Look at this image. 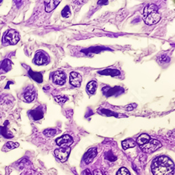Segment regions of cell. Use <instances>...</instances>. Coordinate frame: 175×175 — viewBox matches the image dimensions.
<instances>
[{
  "instance_id": "1",
  "label": "cell",
  "mask_w": 175,
  "mask_h": 175,
  "mask_svg": "<svg viewBox=\"0 0 175 175\" xmlns=\"http://www.w3.org/2000/svg\"><path fill=\"white\" fill-rule=\"evenodd\" d=\"M151 170L154 175H173L174 162L167 156H159L153 160Z\"/></svg>"
},
{
  "instance_id": "2",
  "label": "cell",
  "mask_w": 175,
  "mask_h": 175,
  "mask_svg": "<svg viewBox=\"0 0 175 175\" xmlns=\"http://www.w3.org/2000/svg\"><path fill=\"white\" fill-rule=\"evenodd\" d=\"M160 18L161 16L158 13V8L153 4H148L144 9L142 19L148 25H153L156 24L159 22Z\"/></svg>"
},
{
  "instance_id": "3",
  "label": "cell",
  "mask_w": 175,
  "mask_h": 175,
  "mask_svg": "<svg viewBox=\"0 0 175 175\" xmlns=\"http://www.w3.org/2000/svg\"><path fill=\"white\" fill-rule=\"evenodd\" d=\"M20 40L19 33L15 30H8L3 37V43H9L11 45H15Z\"/></svg>"
},
{
  "instance_id": "4",
  "label": "cell",
  "mask_w": 175,
  "mask_h": 175,
  "mask_svg": "<svg viewBox=\"0 0 175 175\" xmlns=\"http://www.w3.org/2000/svg\"><path fill=\"white\" fill-rule=\"evenodd\" d=\"M162 147V144L156 139H150V140L147 144L141 146V149L144 152L148 153H153L156 150L160 149Z\"/></svg>"
},
{
  "instance_id": "5",
  "label": "cell",
  "mask_w": 175,
  "mask_h": 175,
  "mask_svg": "<svg viewBox=\"0 0 175 175\" xmlns=\"http://www.w3.org/2000/svg\"><path fill=\"white\" fill-rule=\"evenodd\" d=\"M71 151L70 147L66 148H60L58 149L55 151V155L60 161L64 162L67 160L68 156L70 155Z\"/></svg>"
},
{
  "instance_id": "6",
  "label": "cell",
  "mask_w": 175,
  "mask_h": 175,
  "mask_svg": "<svg viewBox=\"0 0 175 175\" xmlns=\"http://www.w3.org/2000/svg\"><path fill=\"white\" fill-rule=\"evenodd\" d=\"M56 143L61 148L70 147L73 143L72 137L68 135H64L61 137H59L56 139Z\"/></svg>"
},
{
  "instance_id": "7",
  "label": "cell",
  "mask_w": 175,
  "mask_h": 175,
  "mask_svg": "<svg viewBox=\"0 0 175 175\" xmlns=\"http://www.w3.org/2000/svg\"><path fill=\"white\" fill-rule=\"evenodd\" d=\"M102 92L106 96L111 97L114 95H118L123 92V88L120 86H115L114 88L105 87L102 88Z\"/></svg>"
},
{
  "instance_id": "8",
  "label": "cell",
  "mask_w": 175,
  "mask_h": 175,
  "mask_svg": "<svg viewBox=\"0 0 175 175\" xmlns=\"http://www.w3.org/2000/svg\"><path fill=\"white\" fill-rule=\"evenodd\" d=\"M67 81V75L63 72L57 71L53 75V81L55 84L62 85Z\"/></svg>"
},
{
  "instance_id": "9",
  "label": "cell",
  "mask_w": 175,
  "mask_h": 175,
  "mask_svg": "<svg viewBox=\"0 0 175 175\" xmlns=\"http://www.w3.org/2000/svg\"><path fill=\"white\" fill-rule=\"evenodd\" d=\"M70 84L73 85L74 87L79 88L81 86V81H82V77H81V74H79L76 72H71L70 76Z\"/></svg>"
},
{
  "instance_id": "10",
  "label": "cell",
  "mask_w": 175,
  "mask_h": 175,
  "mask_svg": "<svg viewBox=\"0 0 175 175\" xmlns=\"http://www.w3.org/2000/svg\"><path fill=\"white\" fill-rule=\"evenodd\" d=\"M34 61L36 64L42 65V64L47 63L48 61H49V58H48L47 55L43 52L39 51L35 55Z\"/></svg>"
},
{
  "instance_id": "11",
  "label": "cell",
  "mask_w": 175,
  "mask_h": 175,
  "mask_svg": "<svg viewBox=\"0 0 175 175\" xmlns=\"http://www.w3.org/2000/svg\"><path fill=\"white\" fill-rule=\"evenodd\" d=\"M37 93L34 88L28 87L24 93V98L28 102H32L36 98Z\"/></svg>"
},
{
  "instance_id": "12",
  "label": "cell",
  "mask_w": 175,
  "mask_h": 175,
  "mask_svg": "<svg viewBox=\"0 0 175 175\" xmlns=\"http://www.w3.org/2000/svg\"><path fill=\"white\" fill-rule=\"evenodd\" d=\"M97 153L96 148H91L85 153L83 156V160L86 164L90 163L93 161V159L96 157Z\"/></svg>"
},
{
  "instance_id": "13",
  "label": "cell",
  "mask_w": 175,
  "mask_h": 175,
  "mask_svg": "<svg viewBox=\"0 0 175 175\" xmlns=\"http://www.w3.org/2000/svg\"><path fill=\"white\" fill-rule=\"evenodd\" d=\"M60 3V1H55V0H50V1H45V10L47 13H50L53 11L58 5Z\"/></svg>"
},
{
  "instance_id": "14",
  "label": "cell",
  "mask_w": 175,
  "mask_h": 175,
  "mask_svg": "<svg viewBox=\"0 0 175 175\" xmlns=\"http://www.w3.org/2000/svg\"><path fill=\"white\" fill-rule=\"evenodd\" d=\"M12 63L11 61L9 59H5L0 64V74L6 73L11 69Z\"/></svg>"
},
{
  "instance_id": "15",
  "label": "cell",
  "mask_w": 175,
  "mask_h": 175,
  "mask_svg": "<svg viewBox=\"0 0 175 175\" xmlns=\"http://www.w3.org/2000/svg\"><path fill=\"white\" fill-rule=\"evenodd\" d=\"M28 74L29 75H30V76L31 77V78H32L33 80L37 81V82H38V83L43 82V76L40 72H33L32 70H29Z\"/></svg>"
},
{
  "instance_id": "16",
  "label": "cell",
  "mask_w": 175,
  "mask_h": 175,
  "mask_svg": "<svg viewBox=\"0 0 175 175\" xmlns=\"http://www.w3.org/2000/svg\"><path fill=\"white\" fill-rule=\"evenodd\" d=\"M99 74L101 75H107V76H118V75H120V72L117 70H114V69H107V70L99 72Z\"/></svg>"
},
{
  "instance_id": "17",
  "label": "cell",
  "mask_w": 175,
  "mask_h": 175,
  "mask_svg": "<svg viewBox=\"0 0 175 175\" xmlns=\"http://www.w3.org/2000/svg\"><path fill=\"white\" fill-rule=\"evenodd\" d=\"M30 115L32 116V117L34 120H39L43 118V113L41 109H35L34 110H32L30 111Z\"/></svg>"
},
{
  "instance_id": "18",
  "label": "cell",
  "mask_w": 175,
  "mask_h": 175,
  "mask_svg": "<svg viewBox=\"0 0 175 175\" xmlns=\"http://www.w3.org/2000/svg\"><path fill=\"white\" fill-rule=\"evenodd\" d=\"M135 146H136V143L132 139H128L122 141V147L125 150L130 149V148H133Z\"/></svg>"
},
{
  "instance_id": "19",
  "label": "cell",
  "mask_w": 175,
  "mask_h": 175,
  "mask_svg": "<svg viewBox=\"0 0 175 175\" xmlns=\"http://www.w3.org/2000/svg\"><path fill=\"white\" fill-rule=\"evenodd\" d=\"M7 123L8 121H7V124L5 126L0 127V134L2 135L3 137H4L5 138H12L13 137V135L8 131Z\"/></svg>"
},
{
  "instance_id": "20",
  "label": "cell",
  "mask_w": 175,
  "mask_h": 175,
  "mask_svg": "<svg viewBox=\"0 0 175 175\" xmlns=\"http://www.w3.org/2000/svg\"><path fill=\"white\" fill-rule=\"evenodd\" d=\"M150 139L151 138H150L149 135H148L147 134H142L137 138V143L141 147V146L147 144L150 140Z\"/></svg>"
},
{
  "instance_id": "21",
  "label": "cell",
  "mask_w": 175,
  "mask_h": 175,
  "mask_svg": "<svg viewBox=\"0 0 175 175\" xmlns=\"http://www.w3.org/2000/svg\"><path fill=\"white\" fill-rule=\"evenodd\" d=\"M97 87V83L96 81H91L88 83L87 90L89 93H90V94H94V93H95V91H96Z\"/></svg>"
},
{
  "instance_id": "22",
  "label": "cell",
  "mask_w": 175,
  "mask_h": 175,
  "mask_svg": "<svg viewBox=\"0 0 175 175\" xmlns=\"http://www.w3.org/2000/svg\"><path fill=\"white\" fill-rule=\"evenodd\" d=\"M18 147H19V144L17 142H13V141H8L5 145V147L7 148L8 150L14 149H16V148H18Z\"/></svg>"
},
{
  "instance_id": "23",
  "label": "cell",
  "mask_w": 175,
  "mask_h": 175,
  "mask_svg": "<svg viewBox=\"0 0 175 175\" xmlns=\"http://www.w3.org/2000/svg\"><path fill=\"white\" fill-rule=\"evenodd\" d=\"M62 16L64 18H69L70 16H71V10L69 6H66V7L62 9Z\"/></svg>"
},
{
  "instance_id": "24",
  "label": "cell",
  "mask_w": 175,
  "mask_h": 175,
  "mask_svg": "<svg viewBox=\"0 0 175 175\" xmlns=\"http://www.w3.org/2000/svg\"><path fill=\"white\" fill-rule=\"evenodd\" d=\"M43 134L46 137H52L56 134V130L55 129H46L43 131Z\"/></svg>"
},
{
  "instance_id": "25",
  "label": "cell",
  "mask_w": 175,
  "mask_h": 175,
  "mask_svg": "<svg viewBox=\"0 0 175 175\" xmlns=\"http://www.w3.org/2000/svg\"><path fill=\"white\" fill-rule=\"evenodd\" d=\"M106 159L110 160V161H114V160H116L117 159V158L114 155L113 153H112L111 151H109L107 152V153H106Z\"/></svg>"
},
{
  "instance_id": "26",
  "label": "cell",
  "mask_w": 175,
  "mask_h": 175,
  "mask_svg": "<svg viewBox=\"0 0 175 175\" xmlns=\"http://www.w3.org/2000/svg\"><path fill=\"white\" fill-rule=\"evenodd\" d=\"M67 99V97H66L65 96H62V95H59V96L55 97V100L59 103H64Z\"/></svg>"
},
{
  "instance_id": "27",
  "label": "cell",
  "mask_w": 175,
  "mask_h": 175,
  "mask_svg": "<svg viewBox=\"0 0 175 175\" xmlns=\"http://www.w3.org/2000/svg\"><path fill=\"white\" fill-rule=\"evenodd\" d=\"M101 111H102V113L105 114V115H107L108 116H118L117 114L114 113V112L108 109H102Z\"/></svg>"
},
{
  "instance_id": "28",
  "label": "cell",
  "mask_w": 175,
  "mask_h": 175,
  "mask_svg": "<svg viewBox=\"0 0 175 175\" xmlns=\"http://www.w3.org/2000/svg\"><path fill=\"white\" fill-rule=\"evenodd\" d=\"M117 175H130L129 171L126 168H122L118 171Z\"/></svg>"
},
{
  "instance_id": "29",
  "label": "cell",
  "mask_w": 175,
  "mask_h": 175,
  "mask_svg": "<svg viewBox=\"0 0 175 175\" xmlns=\"http://www.w3.org/2000/svg\"><path fill=\"white\" fill-rule=\"evenodd\" d=\"M170 58L165 55L160 56V57L158 58V61H159L160 62H162H162H170Z\"/></svg>"
},
{
  "instance_id": "30",
  "label": "cell",
  "mask_w": 175,
  "mask_h": 175,
  "mask_svg": "<svg viewBox=\"0 0 175 175\" xmlns=\"http://www.w3.org/2000/svg\"><path fill=\"white\" fill-rule=\"evenodd\" d=\"M134 105H135V104H134ZM133 105V104H131V105H129L127 106V107H126V109L127 110H128V111H132V110L134 109L135 107H133V105Z\"/></svg>"
},
{
  "instance_id": "31",
  "label": "cell",
  "mask_w": 175,
  "mask_h": 175,
  "mask_svg": "<svg viewBox=\"0 0 175 175\" xmlns=\"http://www.w3.org/2000/svg\"><path fill=\"white\" fill-rule=\"evenodd\" d=\"M82 175H92L91 174V173H90V170H84L83 171V172H82Z\"/></svg>"
},
{
  "instance_id": "32",
  "label": "cell",
  "mask_w": 175,
  "mask_h": 175,
  "mask_svg": "<svg viewBox=\"0 0 175 175\" xmlns=\"http://www.w3.org/2000/svg\"><path fill=\"white\" fill-rule=\"evenodd\" d=\"M94 175H103V174L99 170H96L94 171Z\"/></svg>"
},
{
  "instance_id": "33",
  "label": "cell",
  "mask_w": 175,
  "mask_h": 175,
  "mask_svg": "<svg viewBox=\"0 0 175 175\" xmlns=\"http://www.w3.org/2000/svg\"><path fill=\"white\" fill-rule=\"evenodd\" d=\"M97 3H98L99 4H108L109 3V1H99Z\"/></svg>"
}]
</instances>
